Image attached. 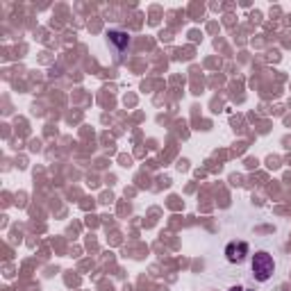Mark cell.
Here are the masks:
<instances>
[{"instance_id":"3","label":"cell","mask_w":291,"mask_h":291,"mask_svg":"<svg viewBox=\"0 0 291 291\" xmlns=\"http://www.w3.org/2000/svg\"><path fill=\"white\" fill-rule=\"evenodd\" d=\"M230 291H243V289H241V287H234V289H230Z\"/></svg>"},{"instance_id":"2","label":"cell","mask_w":291,"mask_h":291,"mask_svg":"<svg viewBox=\"0 0 291 291\" xmlns=\"http://www.w3.org/2000/svg\"><path fill=\"white\" fill-rule=\"evenodd\" d=\"M248 255V243L246 241H230L227 243V248H225V257H227V262H241L243 257Z\"/></svg>"},{"instance_id":"1","label":"cell","mask_w":291,"mask_h":291,"mask_svg":"<svg viewBox=\"0 0 291 291\" xmlns=\"http://www.w3.org/2000/svg\"><path fill=\"white\" fill-rule=\"evenodd\" d=\"M275 271V262L273 257H271L266 250H259V253L253 255V275H255V280L259 282H266L273 275Z\"/></svg>"}]
</instances>
